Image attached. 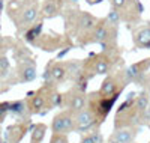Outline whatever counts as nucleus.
<instances>
[{
  "label": "nucleus",
  "instance_id": "f257e3e1",
  "mask_svg": "<svg viewBox=\"0 0 150 143\" xmlns=\"http://www.w3.org/2000/svg\"><path fill=\"white\" fill-rule=\"evenodd\" d=\"M63 20H65V33L75 42V45L80 47L83 39L93 30L99 18L90 14V12L80 9L77 5H72L63 14Z\"/></svg>",
  "mask_w": 150,
  "mask_h": 143
},
{
  "label": "nucleus",
  "instance_id": "f03ea898",
  "mask_svg": "<svg viewBox=\"0 0 150 143\" xmlns=\"http://www.w3.org/2000/svg\"><path fill=\"white\" fill-rule=\"evenodd\" d=\"M123 68V56L120 47L101 50L99 53L90 54L84 59V72L92 80L96 75H108L117 69Z\"/></svg>",
  "mask_w": 150,
  "mask_h": 143
},
{
  "label": "nucleus",
  "instance_id": "7ed1b4c3",
  "mask_svg": "<svg viewBox=\"0 0 150 143\" xmlns=\"http://www.w3.org/2000/svg\"><path fill=\"white\" fill-rule=\"evenodd\" d=\"M87 45H101V50L119 48V26L111 24L105 17L99 18L93 30L80 44V47Z\"/></svg>",
  "mask_w": 150,
  "mask_h": 143
},
{
  "label": "nucleus",
  "instance_id": "20e7f679",
  "mask_svg": "<svg viewBox=\"0 0 150 143\" xmlns=\"http://www.w3.org/2000/svg\"><path fill=\"white\" fill-rule=\"evenodd\" d=\"M143 125V116L135 109V94H129L114 114V129Z\"/></svg>",
  "mask_w": 150,
  "mask_h": 143
},
{
  "label": "nucleus",
  "instance_id": "39448f33",
  "mask_svg": "<svg viewBox=\"0 0 150 143\" xmlns=\"http://www.w3.org/2000/svg\"><path fill=\"white\" fill-rule=\"evenodd\" d=\"M108 2L110 8L116 9L120 14L122 23L128 26H137L141 21L144 8L140 0H108Z\"/></svg>",
  "mask_w": 150,
  "mask_h": 143
},
{
  "label": "nucleus",
  "instance_id": "423d86ee",
  "mask_svg": "<svg viewBox=\"0 0 150 143\" xmlns=\"http://www.w3.org/2000/svg\"><path fill=\"white\" fill-rule=\"evenodd\" d=\"M17 6H18V11L15 14L14 12H9V17L15 21L20 32H26L39 18L41 6L38 2H30V0H24L23 3L17 2Z\"/></svg>",
  "mask_w": 150,
  "mask_h": 143
},
{
  "label": "nucleus",
  "instance_id": "0eeeda50",
  "mask_svg": "<svg viewBox=\"0 0 150 143\" xmlns=\"http://www.w3.org/2000/svg\"><path fill=\"white\" fill-rule=\"evenodd\" d=\"M119 97H107L102 95L99 90H93V92L87 94V107H89L99 121V124H104L108 118V114L111 113V109L114 107L116 101Z\"/></svg>",
  "mask_w": 150,
  "mask_h": 143
},
{
  "label": "nucleus",
  "instance_id": "6e6552de",
  "mask_svg": "<svg viewBox=\"0 0 150 143\" xmlns=\"http://www.w3.org/2000/svg\"><path fill=\"white\" fill-rule=\"evenodd\" d=\"M149 71H150V57L141 59L132 65H128V66H123V74L129 84L135 83L144 86L146 89H149V82H150Z\"/></svg>",
  "mask_w": 150,
  "mask_h": 143
},
{
  "label": "nucleus",
  "instance_id": "1a4fd4ad",
  "mask_svg": "<svg viewBox=\"0 0 150 143\" xmlns=\"http://www.w3.org/2000/svg\"><path fill=\"white\" fill-rule=\"evenodd\" d=\"M128 84L129 83H128L126 77L123 74V68H120L114 72L105 75V79L102 80V83H101L98 90L102 95H107V97H120Z\"/></svg>",
  "mask_w": 150,
  "mask_h": 143
},
{
  "label": "nucleus",
  "instance_id": "9d476101",
  "mask_svg": "<svg viewBox=\"0 0 150 143\" xmlns=\"http://www.w3.org/2000/svg\"><path fill=\"white\" fill-rule=\"evenodd\" d=\"M62 107L72 113H78L87 107V92L72 86L65 94H62Z\"/></svg>",
  "mask_w": 150,
  "mask_h": 143
},
{
  "label": "nucleus",
  "instance_id": "9b49d317",
  "mask_svg": "<svg viewBox=\"0 0 150 143\" xmlns=\"http://www.w3.org/2000/svg\"><path fill=\"white\" fill-rule=\"evenodd\" d=\"M35 45H39L44 51H57L60 48H74L75 42L71 38L63 33V35H57V33H48V35H41L39 39L35 42Z\"/></svg>",
  "mask_w": 150,
  "mask_h": 143
},
{
  "label": "nucleus",
  "instance_id": "f8f14e48",
  "mask_svg": "<svg viewBox=\"0 0 150 143\" xmlns=\"http://www.w3.org/2000/svg\"><path fill=\"white\" fill-rule=\"evenodd\" d=\"M44 79H45V83H48V84H56V86L69 82V74H68L66 60H65V62L51 60V62L47 65V68H45Z\"/></svg>",
  "mask_w": 150,
  "mask_h": 143
},
{
  "label": "nucleus",
  "instance_id": "ddd939ff",
  "mask_svg": "<svg viewBox=\"0 0 150 143\" xmlns=\"http://www.w3.org/2000/svg\"><path fill=\"white\" fill-rule=\"evenodd\" d=\"M75 3L71 0H44L41 3L39 17L41 20H53L57 17H63L65 12Z\"/></svg>",
  "mask_w": 150,
  "mask_h": 143
},
{
  "label": "nucleus",
  "instance_id": "4468645a",
  "mask_svg": "<svg viewBox=\"0 0 150 143\" xmlns=\"http://www.w3.org/2000/svg\"><path fill=\"white\" fill-rule=\"evenodd\" d=\"M95 128H101V124H99L96 114L89 107H86L81 112L75 113V125H74L75 133L86 134V133H90Z\"/></svg>",
  "mask_w": 150,
  "mask_h": 143
},
{
  "label": "nucleus",
  "instance_id": "2eb2a0df",
  "mask_svg": "<svg viewBox=\"0 0 150 143\" xmlns=\"http://www.w3.org/2000/svg\"><path fill=\"white\" fill-rule=\"evenodd\" d=\"M74 125H75V113L63 109L53 118L51 131L54 134H69L74 131Z\"/></svg>",
  "mask_w": 150,
  "mask_h": 143
},
{
  "label": "nucleus",
  "instance_id": "dca6fc26",
  "mask_svg": "<svg viewBox=\"0 0 150 143\" xmlns=\"http://www.w3.org/2000/svg\"><path fill=\"white\" fill-rule=\"evenodd\" d=\"M132 44L138 50H150V21L132 29Z\"/></svg>",
  "mask_w": 150,
  "mask_h": 143
},
{
  "label": "nucleus",
  "instance_id": "f3484780",
  "mask_svg": "<svg viewBox=\"0 0 150 143\" xmlns=\"http://www.w3.org/2000/svg\"><path fill=\"white\" fill-rule=\"evenodd\" d=\"M17 75H18V80L21 83H30V82H33L36 79V75H38L35 60L32 57L21 59L20 63H18V72H17Z\"/></svg>",
  "mask_w": 150,
  "mask_h": 143
},
{
  "label": "nucleus",
  "instance_id": "a211bd4d",
  "mask_svg": "<svg viewBox=\"0 0 150 143\" xmlns=\"http://www.w3.org/2000/svg\"><path fill=\"white\" fill-rule=\"evenodd\" d=\"M140 127H129V128H117L111 133L107 143H134L135 137L138 136Z\"/></svg>",
  "mask_w": 150,
  "mask_h": 143
},
{
  "label": "nucleus",
  "instance_id": "6ab92c4d",
  "mask_svg": "<svg viewBox=\"0 0 150 143\" xmlns=\"http://www.w3.org/2000/svg\"><path fill=\"white\" fill-rule=\"evenodd\" d=\"M27 131V127L26 125H21V124H15L8 128L6 131V142L9 143H20L21 139L24 137V134H26Z\"/></svg>",
  "mask_w": 150,
  "mask_h": 143
},
{
  "label": "nucleus",
  "instance_id": "aec40b11",
  "mask_svg": "<svg viewBox=\"0 0 150 143\" xmlns=\"http://www.w3.org/2000/svg\"><path fill=\"white\" fill-rule=\"evenodd\" d=\"M42 29H44V23L42 20L35 23L33 26H30V27L24 32V39H26L29 44H35L38 39H39V36L42 35Z\"/></svg>",
  "mask_w": 150,
  "mask_h": 143
},
{
  "label": "nucleus",
  "instance_id": "412c9836",
  "mask_svg": "<svg viewBox=\"0 0 150 143\" xmlns=\"http://www.w3.org/2000/svg\"><path fill=\"white\" fill-rule=\"evenodd\" d=\"M149 107H150V92L149 90H143L138 95H135V109L138 110V113L141 116H144V113L147 112Z\"/></svg>",
  "mask_w": 150,
  "mask_h": 143
},
{
  "label": "nucleus",
  "instance_id": "4be33fe9",
  "mask_svg": "<svg viewBox=\"0 0 150 143\" xmlns=\"http://www.w3.org/2000/svg\"><path fill=\"white\" fill-rule=\"evenodd\" d=\"M47 125L45 124H38L32 129V136H30V143H42L45 134H47Z\"/></svg>",
  "mask_w": 150,
  "mask_h": 143
},
{
  "label": "nucleus",
  "instance_id": "5701e85b",
  "mask_svg": "<svg viewBox=\"0 0 150 143\" xmlns=\"http://www.w3.org/2000/svg\"><path fill=\"white\" fill-rule=\"evenodd\" d=\"M9 112H12V113L17 114V116H23L26 112H29V106L24 101H14V102H11Z\"/></svg>",
  "mask_w": 150,
  "mask_h": 143
},
{
  "label": "nucleus",
  "instance_id": "b1692460",
  "mask_svg": "<svg viewBox=\"0 0 150 143\" xmlns=\"http://www.w3.org/2000/svg\"><path fill=\"white\" fill-rule=\"evenodd\" d=\"M105 18H107L111 24L119 26V27H120V24H122V17H120V14H119V12H117L116 9L110 8V11H108V14L105 15Z\"/></svg>",
  "mask_w": 150,
  "mask_h": 143
},
{
  "label": "nucleus",
  "instance_id": "393cba45",
  "mask_svg": "<svg viewBox=\"0 0 150 143\" xmlns=\"http://www.w3.org/2000/svg\"><path fill=\"white\" fill-rule=\"evenodd\" d=\"M11 69V65H9V60L8 57L5 56H0V77H5Z\"/></svg>",
  "mask_w": 150,
  "mask_h": 143
},
{
  "label": "nucleus",
  "instance_id": "a878e982",
  "mask_svg": "<svg viewBox=\"0 0 150 143\" xmlns=\"http://www.w3.org/2000/svg\"><path fill=\"white\" fill-rule=\"evenodd\" d=\"M50 143H69V137L68 134H51Z\"/></svg>",
  "mask_w": 150,
  "mask_h": 143
},
{
  "label": "nucleus",
  "instance_id": "bb28decb",
  "mask_svg": "<svg viewBox=\"0 0 150 143\" xmlns=\"http://www.w3.org/2000/svg\"><path fill=\"white\" fill-rule=\"evenodd\" d=\"M9 109H11V102H0V122L6 118Z\"/></svg>",
  "mask_w": 150,
  "mask_h": 143
},
{
  "label": "nucleus",
  "instance_id": "cd10ccee",
  "mask_svg": "<svg viewBox=\"0 0 150 143\" xmlns=\"http://www.w3.org/2000/svg\"><path fill=\"white\" fill-rule=\"evenodd\" d=\"M78 143H98V142L92 133H86V134H81V139Z\"/></svg>",
  "mask_w": 150,
  "mask_h": 143
},
{
  "label": "nucleus",
  "instance_id": "c85d7f7f",
  "mask_svg": "<svg viewBox=\"0 0 150 143\" xmlns=\"http://www.w3.org/2000/svg\"><path fill=\"white\" fill-rule=\"evenodd\" d=\"M89 5H98V3H101V2H104V0H86Z\"/></svg>",
  "mask_w": 150,
  "mask_h": 143
},
{
  "label": "nucleus",
  "instance_id": "c756f323",
  "mask_svg": "<svg viewBox=\"0 0 150 143\" xmlns=\"http://www.w3.org/2000/svg\"><path fill=\"white\" fill-rule=\"evenodd\" d=\"M0 143H9V142H5V140H2V139H0Z\"/></svg>",
  "mask_w": 150,
  "mask_h": 143
},
{
  "label": "nucleus",
  "instance_id": "7c9ffc66",
  "mask_svg": "<svg viewBox=\"0 0 150 143\" xmlns=\"http://www.w3.org/2000/svg\"><path fill=\"white\" fill-rule=\"evenodd\" d=\"M147 127H149V128H150V121H149V124H147Z\"/></svg>",
  "mask_w": 150,
  "mask_h": 143
},
{
  "label": "nucleus",
  "instance_id": "2f4dec72",
  "mask_svg": "<svg viewBox=\"0 0 150 143\" xmlns=\"http://www.w3.org/2000/svg\"><path fill=\"white\" fill-rule=\"evenodd\" d=\"M30 2H38V0H30Z\"/></svg>",
  "mask_w": 150,
  "mask_h": 143
},
{
  "label": "nucleus",
  "instance_id": "473e14b6",
  "mask_svg": "<svg viewBox=\"0 0 150 143\" xmlns=\"http://www.w3.org/2000/svg\"><path fill=\"white\" fill-rule=\"evenodd\" d=\"M134 143H137V142H134Z\"/></svg>",
  "mask_w": 150,
  "mask_h": 143
}]
</instances>
